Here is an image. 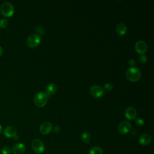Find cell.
Masks as SVG:
<instances>
[{
	"instance_id": "cell-3",
	"label": "cell",
	"mask_w": 154,
	"mask_h": 154,
	"mask_svg": "<svg viewBox=\"0 0 154 154\" xmlns=\"http://www.w3.org/2000/svg\"><path fill=\"white\" fill-rule=\"evenodd\" d=\"M0 10H1L2 15L5 17H11L13 15L15 12L13 6L9 2L3 3L0 7Z\"/></svg>"
},
{
	"instance_id": "cell-18",
	"label": "cell",
	"mask_w": 154,
	"mask_h": 154,
	"mask_svg": "<svg viewBox=\"0 0 154 154\" xmlns=\"http://www.w3.org/2000/svg\"><path fill=\"white\" fill-rule=\"evenodd\" d=\"M8 21L7 19L5 18H3L0 19V27L1 28H5L8 25Z\"/></svg>"
},
{
	"instance_id": "cell-5",
	"label": "cell",
	"mask_w": 154,
	"mask_h": 154,
	"mask_svg": "<svg viewBox=\"0 0 154 154\" xmlns=\"http://www.w3.org/2000/svg\"><path fill=\"white\" fill-rule=\"evenodd\" d=\"M90 92L91 95L95 98H102L105 93L104 88L98 85H94L91 87L90 89Z\"/></svg>"
},
{
	"instance_id": "cell-20",
	"label": "cell",
	"mask_w": 154,
	"mask_h": 154,
	"mask_svg": "<svg viewBox=\"0 0 154 154\" xmlns=\"http://www.w3.org/2000/svg\"><path fill=\"white\" fill-rule=\"evenodd\" d=\"M12 153V149L9 147H4L1 150V153L2 154H11Z\"/></svg>"
},
{
	"instance_id": "cell-21",
	"label": "cell",
	"mask_w": 154,
	"mask_h": 154,
	"mask_svg": "<svg viewBox=\"0 0 154 154\" xmlns=\"http://www.w3.org/2000/svg\"><path fill=\"white\" fill-rule=\"evenodd\" d=\"M138 60L139 61L142 63V64H144L147 62V57L144 55H141L139 57H138Z\"/></svg>"
},
{
	"instance_id": "cell-6",
	"label": "cell",
	"mask_w": 154,
	"mask_h": 154,
	"mask_svg": "<svg viewBox=\"0 0 154 154\" xmlns=\"http://www.w3.org/2000/svg\"><path fill=\"white\" fill-rule=\"evenodd\" d=\"M33 150L37 153H42L45 150V144L40 139H34L31 144Z\"/></svg>"
},
{
	"instance_id": "cell-25",
	"label": "cell",
	"mask_w": 154,
	"mask_h": 154,
	"mask_svg": "<svg viewBox=\"0 0 154 154\" xmlns=\"http://www.w3.org/2000/svg\"><path fill=\"white\" fill-rule=\"evenodd\" d=\"M54 132H55V133H58V132H60V128L59 126H55V127L54 128Z\"/></svg>"
},
{
	"instance_id": "cell-8",
	"label": "cell",
	"mask_w": 154,
	"mask_h": 154,
	"mask_svg": "<svg viewBox=\"0 0 154 154\" xmlns=\"http://www.w3.org/2000/svg\"><path fill=\"white\" fill-rule=\"evenodd\" d=\"M131 129V124L128 121L121 122L118 127L119 132L122 134H126L128 133Z\"/></svg>"
},
{
	"instance_id": "cell-4",
	"label": "cell",
	"mask_w": 154,
	"mask_h": 154,
	"mask_svg": "<svg viewBox=\"0 0 154 154\" xmlns=\"http://www.w3.org/2000/svg\"><path fill=\"white\" fill-rule=\"evenodd\" d=\"M41 42V38L40 36L35 34H31L27 39V45L30 48L37 47Z\"/></svg>"
},
{
	"instance_id": "cell-14",
	"label": "cell",
	"mask_w": 154,
	"mask_h": 154,
	"mask_svg": "<svg viewBox=\"0 0 154 154\" xmlns=\"http://www.w3.org/2000/svg\"><path fill=\"white\" fill-rule=\"evenodd\" d=\"M151 140H152L151 136L148 134H142L138 139V141L140 144H141L143 146H146L149 144L151 142Z\"/></svg>"
},
{
	"instance_id": "cell-22",
	"label": "cell",
	"mask_w": 154,
	"mask_h": 154,
	"mask_svg": "<svg viewBox=\"0 0 154 154\" xmlns=\"http://www.w3.org/2000/svg\"><path fill=\"white\" fill-rule=\"evenodd\" d=\"M135 122L137 125L139 126H141L144 125V120L141 118H137L135 119Z\"/></svg>"
},
{
	"instance_id": "cell-17",
	"label": "cell",
	"mask_w": 154,
	"mask_h": 154,
	"mask_svg": "<svg viewBox=\"0 0 154 154\" xmlns=\"http://www.w3.org/2000/svg\"><path fill=\"white\" fill-rule=\"evenodd\" d=\"M81 140L83 142L85 143H89L91 140V135L90 134L87 132H84L81 134Z\"/></svg>"
},
{
	"instance_id": "cell-11",
	"label": "cell",
	"mask_w": 154,
	"mask_h": 154,
	"mask_svg": "<svg viewBox=\"0 0 154 154\" xmlns=\"http://www.w3.org/2000/svg\"><path fill=\"white\" fill-rule=\"evenodd\" d=\"M125 115L127 119L130 120H133L136 119L137 111L134 107H129L127 108L126 110H125Z\"/></svg>"
},
{
	"instance_id": "cell-19",
	"label": "cell",
	"mask_w": 154,
	"mask_h": 154,
	"mask_svg": "<svg viewBox=\"0 0 154 154\" xmlns=\"http://www.w3.org/2000/svg\"><path fill=\"white\" fill-rule=\"evenodd\" d=\"M113 89V86L112 85V84L111 83H106L105 85H104V89L105 91H107V92H110V91H111Z\"/></svg>"
},
{
	"instance_id": "cell-12",
	"label": "cell",
	"mask_w": 154,
	"mask_h": 154,
	"mask_svg": "<svg viewBox=\"0 0 154 154\" xmlns=\"http://www.w3.org/2000/svg\"><path fill=\"white\" fill-rule=\"evenodd\" d=\"M4 134L6 137L13 138L17 134V131L16 128L12 126H7L4 130Z\"/></svg>"
},
{
	"instance_id": "cell-15",
	"label": "cell",
	"mask_w": 154,
	"mask_h": 154,
	"mask_svg": "<svg viewBox=\"0 0 154 154\" xmlns=\"http://www.w3.org/2000/svg\"><path fill=\"white\" fill-rule=\"evenodd\" d=\"M116 30L117 33L120 35V36H123L126 33L127 31V27L125 24L123 23H119L116 27Z\"/></svg>"
},
{
	"instance_id": "cell-24",
	"label": "cell",
	"mask_w": 154,
	"mask_h": 154,
	"mask_svg": "<svg viewBox=\"0 0 154 154\" xmlns=\"http://www.w3.org/2000/svg\"><path fill=\"white\" fill-rule=\"evenodd\" d=\"M129 64L131 66V67H134V66L135 64V60L133 58L130 59L129 61Z\"/></svg>"
},
{
	"instance_id": "cell-13",
	"label": "cell",
	"mask_w": 154,
	"mask_h": 154,
	"mask_svg": "<svg viewBox=\"0 0 154 154\" xmlns=\"http://www.w3.org/2000/svg\"><path fill=\"white\" fill-rule=\"evenodd\" d=\"M57 90V86L55 83H50L48 84L46 88L45 94L48 97L52 96L55 94Z\"/></svg>"
},
{
	"instance_id": "cell-7",
	"label": "cell",
	"mask_w": 154,
	"mask_h": 154,
	"mask_svg": "<svg viewBox=\"0 0 154 154\" xmlns=\"http://www.w3.org/2000/svg\"><path fill=\"white\" fill-rule=\"evenodd\" d=\"M135 49L138 54L144 55L147 50V45L145 42L140 40L135 43Z\"/></svg>"
},
{
	"instance_id": "cell-9",
	"label": "cell",
	"mask_w": 154,
	"mask_h": 154,
	"mask_svg": "<svg viewBox=\"0 0 154 154\" xmlns=\"http://www.w3.org/2000/svg\"><path fill=\"white\" fill-rule=\"evenodd\" d=\"M52 129V125L49 122H44L40 126L39 130L41 134L46 135L49 134Z\"/></svg>"
},
{
	"instance_id": "cell-23",
	"label": "cell",
	"mask_w": 154,
	"mask_h": 154,
	"mask_svg": "<svg viewBox=\"0 0 154 154\" xmlns=\"http://www.w3.org/2000/svg\"><path fill=\"white\" fill-rule=\"evenodd\" d=\"M36 33H38V34H42V35L44 34H43V33H44V30H43V28L42 27H37L36 28Z\"/></svg>"
},
{
	"instance_id": "cell-2",
	"label": "cell",
	"mask_w": 154,
	"mask_h": 154,
	"mask_svg": "<svg viewBox=\"0 0 154 154\" xmlns=\"http://www.w3.org/2000/svg\"><path fill=\"white\" fill-rule=\"evenodd\" d=\"M48 97L45 93L42 92H37L34 98V102L38 107H43L48 102Z\"/></svg>"
},
{
	"instance_id": "cell-10",
	"label": "cell",
	"mask_w": 154,
	"mask_h": 154,
	"mask_svg": "<svg viewBox=\"0 0 154 154\" xmlns=\"http://www.w3.org/2000/svg\"><path fill=\"white\" fill-rule=\"evenodd\" d=\"M11 149L14 154H23L25 151V146L23 143H18L13 145Z\"/></svg>"
},
{
	"instance_id": "cell-27",
	"label": "cell",
	"mask_w": 154,
	"mask_h": 154,
	"mask_svg": "<svg viewBox=\"0 0 154 154\" xmlns=\"http://www.w3.org/2000/svg\"><path fill=\"white\" fill-rule=\"evenodd\" d=\"M3 132V128H2V126L0 125V135H1Z\"/></svg>"
},
{
	"instance_id": "cell-26",
	"label": "cell",
	"mask_w": 154,
	"mask_h": 154,
	"mask_svg": "<svg viewBox=\"0 0 154 154\" xmlns=\"http://www.w3.org/2000/svg\"><path fill=\"white\" fill-rule=\"evenodd\" d=\"M3 53V49L1 46H0V55H1Z\"/></svg>"
},
{
	"instance_id": "cell-1",
	"label": "cell",
	"mask_w": 154,
	"mask_h": 154,
	"mask_svg": "<svg viewBox=\"0 0 154 154\" xmlns=\"http://www.w3.org/2000/svg\"><path fill=\"white\" fill-rule=\"evenodd\" d=\"M127 79L132 83L138 81L141 78V71L135 67H131L128 68L125 73Z\"/></svg>"
},
{
	"instance_id": "cell-16",
	"label": "cell",
	"mask_w": 154,
	"mask_h": 154,
	"mask_svg": "<svg viewBox=\"0 0 154 154\" xmlns=\"http://www.w3.org/2000/svg\"><path fill=\"white\" fill-rule=\"evenodd\" d=\"M90 154H103V150L99 146H93L90 149Z\"/></svg>"
}]
</instances>
